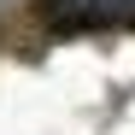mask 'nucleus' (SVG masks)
Returning a JSON list of instances; mask_svg holds the SVG:
<instances>
[{
    "mask_svg": "<svg viewBox=\"0 0 135 135\" xmlns=\"http://www.w3.org/2000/svg\"><path fill=\"white\" fill-rule=\"evenodd\" d=\"M71 6H76V0H35V12H41V18H59V12H71Z\"/></svg>",
    "mask_w": 135,
    "mask_h": 135,
    "instance_id": "f03ea898",
    "label": "nucleus"
},
{
    "mask_svg": "<svg viewBox=\"0 0 135 135\" xmlns=\"http://www.w3.org/2000/svg\"><path fill=\"white\" fill-rule=\"evenodd\" d=\"M100 24H135V0H88L82 18L65 30H100Z\"/></svg>",
    "mask_w": 135,
    "mask_h": 135,
    "instance_id": "f257e3e1",
    "label": "nucleus"
}]
</instances>
